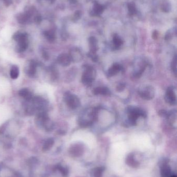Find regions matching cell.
<instances>
[{"label":"cell","mask_w":177,"mask_h":177,"mask_svg":"<svg viewBox=\"0 0 177 177\" xmlns=\"http://www.w3.org/2000/svg\"><path fill=\"white\" fill-rule=\"evenodd\" d=\"M98 109H89L85 110L84 113L81 114L79 118L78 123L82 127L90 126L97 119Z\"/></svg>","instance_id":"6da1fadb"},{"label":"cell","mask_w":177,"mask_h":177,"mask_svg":"<svg viewBox=\"0 0 177 177\" xmlns=\"http://www.w3.org/2000/svg\"><path fill=\"white\" fill-rule=\"evenodd\" d=\"M128 114V123L131 125H136L139 116L146 118V113L142 109L134 106H129L126 109Z\"/></svg>","instance_id":"7a4b0ae2"},{"label":"cell","mask_w":177,"mask_h":177,"mask_svg":"<svg viewBox=\"0 0 177 177\" xmlns=\"http://www.w3.org/2000/svg\"><path fill=\"white\" fill-rule=\"evenodd\" d=\"M96 76L97 73L95 69L91 66L86 65L81 78L82 83L87 87H90L95 80Z\"/></svg>","instance_id":"3957f363"},{"label":"cell","mask_w":177,"mask_h":177,"mask_svg":"<svg viewBox=\"0 0 177 177\" xmlns=\"http://www.w3.org/2000/svg\"><path fill=\"white\" fill-rule=\"evenodd\" d=\"M64 100L68 106L72 109H76L80 106V102L79 97L71 92H67L64 93Z\"/></svg>","instance_id":"277c9868"},{"label":"cell","mask_w":177,"mask_h":177,"mask_svg":"<svg viewBox=\"0 0 177 177\" xmlns=\"http://www.w3.org/2000/svg\"><path fill=\"white\" fill-rule=\"evenodd\" d=\"M138 93L143 100H151L155 96V91L152 86L145 85L139 88Z\"/></svg>","instance_id":"5b68a950"},{"label":"cell","mask_w":177,"mask_h":177,"mask_svg":"<svg viewBox=\"0 0 177 177\" xmlns=\"http://www.w3.org/2000/svg\"><path fill=\"white\" fill-rule=\"evenodd\" d=\"M176 90L174 87H170L167 88L165 95V100L166 102L171 105H175L177 103Z\"/></svg>","instance_id":"8992f818"},{"label":"cell","mask_w":177,"mask_h":177,"mask_svg":"<svg viewBox=\"0 0 177 177\" xmlns=\"http://www.w3.org/2000/svg\"><path fill=\"white\" fill-rule=\"evenodd\" d=\"M69 55L71 61L75 63L80 62L83 59V54L80 49L77 48H73L71 49Z\"/></svg>","instance_id":"52a82bcc"},{"label":"cell","mask_w":177,"mask_h":177,"mask_svg":"<svg viewBox=\"0 0 177 177\" xmlns=\"http://www.w3.org/2000/svg\"><path fill=\"white\" fill-rule=\"evenodd\" d=\"M57 62L60 65L66 67L70 65L72 62L70 57L67 53H62L60 54L57 57Z\"/></svg>","instance_id":"ba28073f"},{"label":"cell","mask_w":177,"mask_h":177,"mask_svg":"<svg viewBox=\"0 0 177 177\" xmlns=\"http://www.w3.org/2000/svg\"><path fill=\"white\" fill-rule=\"evenodd\" d=\"M148 65L147 63L144 60L140 61L139 65H138V69H136L134 71V73L133 74V76L136 78H139L141 77L143 73L144 72L145 69H146V66Z\"/></svg>","instance_id":"9c48e42d"},{"label":"cell","mask_w":177,"mask_h":177,"mask_svg":"<svg viewBox=\"0 0 177 177\" xmlns=\"http://www.w3.org/2000/svg\"><path fill=\"white\" fill-rule=\"evenodd\" d=\"M122 70H123V67L121 66V65L115 63L113 64V65L112 66L110 69H109L108 71L107 72V75L110 77H112V76L116 75Z\"/></svg>","instance_id":"30bf717a"},{"label":"cell","mask_w":177,"mask_h":177,"mask_svg":"<svg viewBox=\"0 0 177 177\" xmlns=\"http://www.w3.org/2000/svg\"><path fill=\"white\" fill-rule=\"evenodd\" d=\"M93 93L95 95H102L109 96L111 95V92L108 88L105 87H99L93 88Z\"/></svg>","instance_id":"8fae6325"},{"label":"cell","mask_w":177,"mask_h":177,"mask_svg":"<svg viewBox=\"0 0 177 177\" xmlns=\"http://www.w3.org/2000/svg\"><path fill=\"white\" fill-rule=\"evenodd\" d=\"M36 72V63L35 61H32L30 62L28 68L27 69V74L30 77H32L35 75Z\"/></svg>","instance_id":"7c38bea8"},{"label":"cell","mask_w":177,"mask_h":177,"mask_svg":"<svg viewBox=\"0 0 177 177\" xmlns=\"http://www.w3.org/2000/svg\"><path fill=\"white\" fill-rule=\"evenodd\" d=\"M18 94L20 96L25 98V100L27 101L31 100L32 98V94L28 88H23L20 90L18 92Z\"/></svg>","instance_id":"4fadbf2b"},{"label":"cell","mask_w":177,"mask_h":177,"mask_svg":"<svg viewBox=\"0 0 177 177\" xmlns=\"http://www.w3.org/2000/svg\"><path fill=\"white\" fill-rule=\"evenodd\" d=\"M168 121L171 124H176L177 122V112L176 110H172L168 112L167 116L166 117Z\"/></svg>","instance_id":"5bb4252c"},{"label":"cell","mask_w":177,"mask_h":177,"mask_svg":"<svg viewBox=\"0 0 177 177\" xmlns=\"http://www.w3.org/2000/svg\"><path fill=\"white\" fill-rule=\"evenodd\" d=\"M19 74V70L18 66L16 65H13L10 69V76L13 79H16L18 78Z\"/></svg>","instance_id":"9a60e30c"},{"label":"cell","mask_w":177,"mask_h":177,"mask_svg":"<svg viewBox=\"0 0 177 177\" xmlns=\"http://www.w3.org/2000/svg\"><path fill=\"white\" fill-rule=\"evenodd\" d=\"M89 45H90V52L96 53L98 50L97 41L95 38H90L89 39Z\"/></svg>","instance_id":"2e32d148"},{"label":"cell","mask_w":177,"mask_h":177,"mask_svg":"<svg viewBox=\"0 0 177 177\" xmlns=\"http://www.w3.org/2000/svg\"><path fill=\"white\" fill-rule=\"evenodd\" d=\"M113 44L115 49H118L123 44V41L118 36L116 35L113 38Z\"/></svg>","instance_id":"e0dca14e"},{"label":"cell","mask_w":177,"mask_h":177,"mask_svg":"<svg viewBox=\"0 0 177 177\" xmlns=\"http://www.w3.org/2000/svg\"><path fill=\"white\" fill-rule=\"evenodd\" d=\"M177 56H175L174 58L172 59V62L171 64V67L172 72L174 73L175 75H177Z\"/></svg>","instance_id":"ac0fdd59"},{"label":"cell","mask_w":177,"mask_h":177,"mask_svg":"<svg viewBox=\"0 0 177 177\" xmlns=\"http://www.w3.org/2000/svg\"><path fill=\"white\" fill-rule=\"evenodd\" d=\"M88 57H90V59H92V60L93 62H97L98 60V57L97 56V53H93V52H90L89 51L88 53L87 54Z\"/></svg>","instance_id":"d6986e66"},{"label":"cell","mask_w":177,"mask_h":177,"mask_svg":"<svg viewBox=\"0 0 177 177\" xmlns=\"http://www.w3.org/2000/svg\"><path fill=\"white\" fill-rule=\"evenodd\" d=\"M125 87H126V85L124 84L121 83V84H118V85H117L116 89L118 92H121L124 90Z\"/></svg>","instance_id":"ffe728a7"},{"label":"cell","mask_w":177,"mask_h":177,"mask_svg":"<svg viewBox=\"0 0 177 177\" xmlns=\"http://www.w3.org/2000/svg\"><path fill=\"white\" fill-rule=\"evenodd\" d=\"M168 112H167L166 110H160L159 112H158V115H159V116H162V117H165V118H166L167 116Z\"/></svg>","instance_id":"44dd1931"},{"label":"cell","mask_w":177,"mask_h":177,"mask_svg":"<svg viewBox=\"0 0 177 177\" xmlns=\"http://www.w3.org/2000/svg\"><path fill=\"white\" fill-rule=\"evenodd\" d=\"M176 177V176H175V175H174V176H172V177Z\"/></svg>","instance_id":"7402d4cb"}]
</instances>
